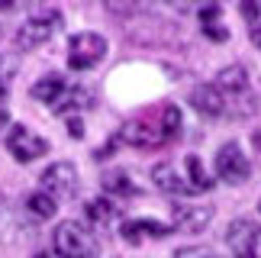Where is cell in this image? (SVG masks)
Segmentation results:
<instances>
[{
    "label": "cell",
    "mask_w": 261,
    "mask_h": 258,
    "mask_svg": "<svg viewBox=\"0 0 261 258\" xmlns=\"http://www.w3.org/2000/svg\"><path fill=\"white\" fill-rule=\"evenodd\" d=\"M39 184H42V194H48L52 200H68V197L77 194L81 177H77V168L71 162H55L42 171Z\"/></svg>",
    "instance_id": "cell-5"
},
{
    "label": "cell",
    "mask_w": 261,
    "mask_h": 258,
    "mask_svg": "<svg viewBox=\"0 0 261 258\" xmlns=\"http://www.w3.org/2000/svg\"><path fill=\"white\" fill-rule=\"evenodd\" d=\"M7 148H10V155L16 158V162H36L39 155H45L48 152V142L42 136H36L33 129H26V126H13L7 133Z\"/></svg>",
    "instance_id": "cell-8"
},
{
    "label": "cell",
    "mask_w": 261,
    "mask_h": 258,
    "mask_svg": "<svg viewBox=\"0 0 261 258\" xmlns=\"http://www.w3.org/2000/svg\"><path fill=\"white\" fill-rule=\"evenodd\" d=\"M252 145H255V152L261 155V133H255V136H252Z\"/></svg>",
    "instance_id": "cell-24"
},
{
    "label": "cell",
    "mask_w": 261,
    "mask_h": 258,
    "mask_svg": "<svg viewBox=\"0 0 261 258\" xmlns=\"http://www.w3.org/2000/svg\"><path fill=\"white\" fill-rule=\"evenodd\" d=\"M258 239H261V229L255 220H232L226 229V245L232 249L236 258H255V249H258Z\"/></svg>",
    "instance_id": "cell-9"
},
{
    "label": "cell",
    "mask_w": 261,
    "mask_h": 258,
    "mask_svg": "<svg viewBox=\"0 0 261 258\" xmlns=\"http://www.w3.org/2000/svg\"><path fill=\"white\" fill-rule=\"evenodd\" d=\"M213 84H216V91L223 94L226 110H229V107H236V104H252V91H248V74H245V68H242V65H229V68H223Z\"/></svg>",
    "instance_id": "cell-7"
},
{
    "label": "cell",
    "mask_w": 261,
    "mask_h": 258,
    "mask_svg": "<svg viewBox=\"0 0 261 258\" xmlns=\"http://www.w3.org/2000/svg\"><path fill=\"white\" fill-rule=\"evenodd\" d=\"M87 220L90 223H97V226H110L119 216V210H116V203L110 200V197H97V200H90L87 203Z\"/></svg>",
    "instance_id": "cell-16"
},
{
    "label": "cell",
    "mask_w": 261,
    "mask_h": 258,
    "mask_svg": "<svg viewBox=\"0 0 261 258\" xmlns=\"http://www.w3.org/2000/svg\"><path fill=\"white\" fill-rule=\"evenodd\" d=\"M174 229L168 223H158V220H129L123 223V239L126 242H139L142 236L148 239H165V236H171Z\"/></svg>",
    "instance_id": "cell-13"
},
{
    "label": "cell",
    "mask_w": 261,
    "mask_h": 258,
    "mask_svg": "<svg viewBox=\"0 0 261 258\" xmlns=\"http://www.w3.org/2000/svg\"><path fill=\"white\" fill-rule=\"evenodd\" d=\"M68 133H71V139H81L84 136V123L81 120H68Z\"/></svg>",
    "instance_id": "cell-22"
},
{
    "label": "cell",
    "mask_w": 261,
    "mask_h": 258,
    "mask_svg": "<svg viewBox=\"0 0 261 258\" xmlns=\"http://www.w3.org/2000/svg\"><path fill=\"white\" fill-rule=\"evenodd\" d=\"M58 29H62V13H58V10H39V13H33L16 29V45L23 48V52H33V48L45 45Z\"/></svg>",
    "instance_id": "cell-3"
},
{
    "label": "cell",
    "mask_w": 261,
    "mask_h": 258,
    "mask_svg": "<svg viewBox=\"0 0 261 258\" xmlns=\"http://www.w3.org/2000/svg\"><path fill=\"white\" fill-rule=\"evenodd\" d=\"M242 13H245L248 23H252V39H261V4H258V0L242 4Z\"/></svg>",
    "instance_id": "cell-19"
},
{
    "label": "cell",
    "mask_w": 261,
    "mask_h": 258,
    "mask_svg": "<svg viewBox=\"0 0 261 258\" xmlns=\"http://www.w3.org/2000/svg\"><path fill=\"white\" fill-rule=\"evenodd\" d=\"M13 7V0H0V10H10Z\"/></svg>",
    "instance_id": "cell-25"
},
{
    "label": "cell",
    "mask_w": 261,
    "mask_h": 258,
    "mask_svg": "<svg viewBox=\"0 0 261 258\" xmlns=\"http://www.w3.org/2000/svg\"><path fill=\"white\" fill-rule=\"evenodd\" d=\"M4 97H7V84L0 81V100H4Z\"/></svg>",
    "instance_id": "cell-26"
},
{
    "label": "cell",
    "mask_w": 261,
    "mask_h": 258,
    "mask_svg": "<svg viewBox=\"0 0 261 258\" xmlns=\"http://www.w3.org/2000/svg\"><path fill=\"white\" fill-rule=\"evenodd\" d=\"M255 42H258V45H261V39H255Z\"/></svg>",
    "instance_id": "cell-28"
},
{
    "label": "cell",
    "mask_w": 261,
    "mask_h": 258,
    "mask_svg": "<svg viewBox=\"0 0 261 258\" xmlns=\"http://www.w3.org/2000/svg\"><path fill=\"white\" fill-rule=\"evenodd\" d=\"M65 87H68V84H65L58 74H48V78H42V81H36L29 94H33L36 100H42V104H48V107H52V104L58 100V97H62V91H65Z\"/></svg>",
    "instance_id": "cell-15"
},
{
    "label": "cell",
    "mask_w": 261,
    "mask_h": 258,
    "mask_svg": "<svg viewBox=\"0 0 261 258\" xmlns=\"http://www.w3.org/2000/svg\"><path fill=\"white\" fill-rule=\"evenodd\" d=\"M152 181L162 187L165 194H174V197H194V187H190L187 174L180 165H171V162H162L152 168Z\"/></svg>",
    "instance_id": "cell-10"
},
{
    "label": "cell",
    "mask_w": 261,
    "mask_h": 258,
    "mask_svg": "<svg viewBox=\"0 0 261 258\" xmlns=\"http://www.w3.org/2000/svg\"><path fill=\"white\" fill-rule=\"evenodd\" d=\"M180 129V110L174 104H162L155 110L139 113L136 120H129L119 129V139L133 148H145V152H155V148L168 145L177 136Z\"/></svg>",
    "instance_id": "cell-1"
},
{
    "label": "cell",
    "mask_w": 261,
    "mask_h": 258,
    "mask_svg": "<svg viewBox=\"0 0 261 258\" xmlns=\"http://www.w3.org/2000/svg\"><path fill=\"white\" fill-rule=\"evenodd\" d=\"M258 210H261V200H258Z\"/></svg>",
    "instance_id": "cell-29"
},
{
    "label": "cell",
    "mask_w": 261,
    "mask_h": 258,
    "mask_svg": "<svg viewBox=\"0 0 261 258\" xmlns=\"http://www.w3.org/2000/svg\"><path fill=\"white\" fill-rule=\"evenodd\" d=\"M107 55V39L97 33H77L68 42V68L71 71H90L94 65L103 62Z\"/></svg>",
    "instance_id": "cell-4"
},
{
    "label": "cell",
    "mask_w": 261,
    "mask_h": 258,
    "mask_svg": "<svg viewBox=\"0 0 261 258\" xmlns=\"http://www.w3.org/2000/svg\"><path fill=\"white\" fill-rule=\"evenodd\" d=\"M52 245H55V255H62V258H97V252H100L97 236L81 220L58 223L52 233Z\"/></svg>",
    "instance_id": "cell-2"
},
{
    "label": "cell",
    "mask_w": 261,
    "mask_h": 258,
    "mask_svg": "<svg viewBox=\"0 0 261 258\" xmlns=\"http://www.w3.org/2000/svg\"><path fill=\"white\" fill-rule=\"evenodd\" d=\"M90 100H94V91H90V87H65L62 97L52 104V110H55V113L84 110V107H90Z\"/></svg>",
    "instance_id": "cell-14"
},
{
    "label": "cell",
    "mask_w": 261,
    "mask_h": 258,
    "mask_svg": "<svg viewBox=\"0 0 261 258\" xmlns=\"http://www.w3.org/2000/svg\"><path fill=\"white\" fill-rule=\"evenodd\" d=\"M26 210H29V216H36V220H52L55 216V210H58V200H52L48 194H29L26 197Z\"/></svg>",
    "instance_id": "cell-17"
},
{
    "label": "cell",
    "mask_w": 261,
    "mask_h": 258,
    "mask_svg": "<svg viewBox=\"0 0 261 258\" xmlns=\"http://www.w3.org/2000/svg\"><path fill=\"white\" fill-rule=\"evenodd\" d=\"M248 174H252V165H248V158L242 155V148L236 142H226L216 152V177L226 181V184H245Z\"/></svg>",
    "instance_id": "cell-6"
},
{
    "label": "cell",
    "mask_w": 261,
    "mask_h": 258,
    "mask_svg": "<svg viewBox=\"0 0 261 258\" xmlns=\"http://www.w3.org/2000/svg\"><path fill=\"white\" fill-rule=\"evenodd\" d=\"M103 191H107V194L129 197V194H136V187L129 184V177H126L123 171H110V174H103Z\"/></svg>",
    "instance_id": "cell-18"
},
{
    "label": "cell",
    "mask_w": 261,
    "mask_h": 258,
    "mask_svg": "<svg viewBox=\"0 0 261 258\" xmlns=\"http://www.w3.org/2000/svg\"><path fill=\"white\" fill-rule=\"evenodd\" d=\"M7 123H10V116H7L4 107H0V129H7Z\"/></svg>",
    "instance_id": "cell-23"
},
{
    "label": "cell",
    "mask_w": 261,
    "mask_h": 258,
    "mask_svg": "<svg viewBox=\"0 0 261 258\" xmlns=\"http://www.w3.org/2000/svg\"><path fill=\"white\" fill-rule=\"evenodd\" d=\"M36 258H62V255H36Z\"/></svg>",
    "instance_id": "cell-27"
},
{
    "label": "cell",
    "mask_w": 261,
    "mask_h": 258,
    "mask_svg": "<svg viewBox=\"0 0 261 258\" xmlns=\"http://www.w3.org/2000/svg\"><path fill=\"white\" fill-rule=\"evenodd\" d=\"M203 33H206L210 39H216V42H223V39L229 36V33H226V29H223V26H219V23H216V19H206V23H203Z\"/></svg>",
    "instance_id": "cell-21"
},
{
    "label": "cell",
    "mask_w": 261,
    "mask_h": 258,
    "mask_svg": "<svg viewBox=\"0 0 261 258\" xmlns=\"http://www.w3.org/2000/svg\"><path fill=\"white\" fill-rule=\"evenodd\" d=\"M174 258H216L210 249H203V245H190V249H180Z\"/></svg>",
    "instance_id": "cell-20"
},
{
    "label": "cell",
    "mask_w": 261,
    "mask_h": 258,
    "mask_svg": "<svg viewBox=\"0 0 261 258\" xmlns=\"http://www.w3.org/2000/svg\"><path fill=\"white\" fill-rule=\"evenodd\" d=\"M210 220H213V210L210 207H174V220H171V229L180 233H203Z\"/></svg>",
    "instance_id": "cell-11"
},
{
    "label": "cell",
    "mask_w": 261,
    "mask_h": 258,
    "mask_svg": "<svg viewBox=\"0 0 261 258\" xmlns=\"http://www.w3.org/2000/svg\"><path fill=\"white\" fill-rule=\"evenodd\" d=\"M190 104H194V110L203 113V116H223V113H229L223 94L216 91V84H200V87H194Z\"/></svg>",
    "instance_id": "cell-12"
}]
</instances>
